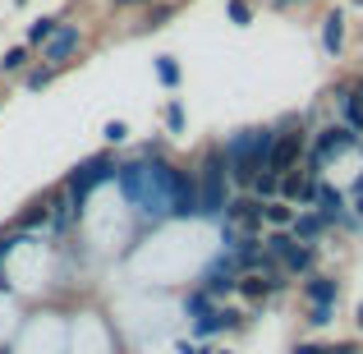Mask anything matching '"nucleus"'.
I'll use <instances>...</instances> for the list:
<instances>
[{
  "instance_id": "1",
  "label": "nucleus",
  "mask_w": 363,
  "mask_h": 354,
  "mask_svg": "<svg viewBox=\"0 0 363 354\" xmlns=\"http://www.w3.org/2000/svg\"><path fill=\"white\" fill-rule=\"evenodd\" d=\"M272 143H276V129H267V124H257V129H235L230 138L221 143V148H225V166H230V189H235V194L253 189V179L267 170Z\"/></svg>"
},
{
  "instance_id": "2",
  "label": "nucleus",
  "mask_w": 363,
  "mask_h": 354,
  "mask_svg": "<svg viewBox=\"0 0 363 354\" xmlns=\"http://www.w3.org/2000/svg\"><path fill=\"white\" fill-rule=\"evenodd\" d=\"M116 170H120L116 148H101V152H92V157H83L79 166L60 179V189H65V198H69V207H74V216H79V221H83V212H88L92 194H97L101 184H111V179H116Z\"/></svg>"
},
{
  "instance_id": "3",
  "label": "nucleus",
  "mask_w": 363,
  "mask_h": 354,
  "mask_svg": "<svg viewBox=\"0 0 363 354\" xmlns=\"http://www.w3.org/2000/svg\"><path fill=\"white\" fill-rule=\"evenodd\" d=\"M303 152H308V129L303 124H281L276 129V143H272V157H267V170L272 175H290V170L303 166Z\"/></svg>"
},
{
  "instance_id": "4",
  "label": "nucleus",
  "mask_w": 363,
  "mask_h": 354,
  "mask_svg": "<svg viewBox=\"0 0 363 354\" xmlns=\"http://www.w3.org/2000/svg\"><path fill=\"white\" fill-rule=\"evenodd\" d=\"M88 46H92L88 28H83V23H69V18H65L60 33H55L51 42L42 46V60H46V65H55V70H69V65L79 60V55L88 51Z\"/></svg>"
},
{
  "instance_id": "5",
  "label": "nucleus",
  "mask_w": 363,
  "mask_h": 354,
  "mask_svg": "<svg viewBox=\"0 0 363 354\" xmlns=\"http://www.w3.org/2000/svg\"><path fill=\"white\" fill-rule=\"evenodd\" d=\"M198 285H203V290L212 294L216 304H221L225 294H235V285H240V267H235V258H230V253H221L216 262H207V267H203V276H198Z\"/></svg>"
},
{
  "instance_id": "6",
  "label": "nucleus",
  "mask_w": 363,
  "mask_h": 354,
  "mask_svg": "<svg viewBox=\"0 0 363 354\" xmlns=\"http://www.w3.org/2000/svg\"><path fill=\"white\" fill-rule=\"evenodd\" d=\"M221 221H235L244 235H262V231H267V226H262V198H253L248 189H244V194H235Z\"/></svg>"
},
{
  "instance_id": "7",
  "label": "nucleus",
  "mask_w": 363,
  "mask_h": 354,
  "mask_svg": "<svg viewBox=\"0 0 363 354\" xmlns=\"http://www.w3.org/2000/svg\"><path fill=\"white\" fill-rule=\"evenodd\" d=\"M240 322H244V313H240V309H225V304H216L212 313H203V318L194 322V336H198V341L221 336V331H235Z\"/></svg>"
},
{
  "instance_id": "8",
  "label": "nucleus",
  "mask_w": 363,
  "mask_h": 354,
  "mask_svg": "<svg viewBox=\"0 0 363 354\" xmlns=\"http://www.w3.org/2000/svg\"><path fill=\"white\" fill-rule=\"evenodd\" d=\"M318 184L322 179L303 175V170H290V175H281V198L290 207H313V198H318Z\"/></svg>"
},
{
  "instance_id": "9",
  "label": "nucleus",
  "mask_w": 363,
  "mask_h": 354,
  "mask_svg": "<svg viewBox=\"0 0 363 354\" xmlns=\"http://www.w3.org/2000/svg\"><path fill=\"white\" fill-rule=\"evenodd\" d=\"M9 226H14L18 235H42V231H51V198H46V194L33 198V203H28Z\"/></svg>"
},
{
  "instance_id": "10",
  "label": "nucleus",
  "mask_w": 363,
  "mask_h": 354,
  "mask_svg": "<svg viewBox=\"0 0 363 354\" xmlns=\"http://www.w3.org/2000/svg\"><path fill=\"white\" fill-rule=\"evenodd\" d=\"M290 235L299 239V244H318L322 235H327V221H322L313 207H303V212H294V226H290Z\"/></svg>"
},
{
  "instance_id": "11",
  "label": "nucleus",
  "mask_w": 363,
  "mask_h": 354,
  "mask_svg": "<svg viewBox=\"0 0 363 354\" xmlns=\"http://www.w3.org/2000/svg\"><path fill=\"white\" fill-rule=\"evenodd\" d=\"M28 65H33V46H28V42L5 46V55H0V79H23Z\"/></svg>"
},
{
  "instance_id": "12",
  "label": "nucleus",
  "mask_w": 363,
  "mask_h": 354,
  "mask_svg": "<svg viewBox=\"0 0 363 354\" xmlns=\"http://www.w3.org/2000/svg\"><path fill=\"white\" fill-rule=\"evenodd\" d=\"M175 14H179V0H157V5H147L138 14V33H157V28H166Z\"/></svg>"
},
{
  "instance_id": "13",
  "label": "nucleus",
  "mask_w": 363,
  "mask_h": 354,
  "mask_svg": "<svg viewBox=\"0 0 363 354\" xmlns=\"http://www.w3.org/2000/svg\"><path fill=\"white\" fill-rule=\"evenodd\" d=\"M60 23H65V14H42V18H33V23H28V33H23V42L33 46V51H42V46L51 42L55 33H60Z\"/></svg>"
},
{
  "instance_id": "14",
  "label": "nucleus",
  "mask_w": 363,
  "mask_h": 354,
  "mask_svg": "<svg viewBox=\"0 0 363 354\" xmlns=\"http://www.w3.org/2000/svg\"><path fill=\"white\" fill-rule=\"evenodd\" d=\"M340 46H345V14H340V9H331V14L322 18V51H327V55H340Z\"/></svg>"
},
{
  "instance_id": "15",
  "label": "nucleus",
  "mask_w": 363,
  "mask_h": 354,
  "mask_svg": "<svg viewBox=\"0 0 363 354\" xmlns=\"http://www.w3.org/2000/svg\"><path fill=\"white\" fill-rule=\"evenodd\" d=\"M294 212H299V207H290L285 198H272V203H262V226L267 231H290Z\"/></svg>"
},
{
  "instance_id": "16",
  "label": "nucleus",
  "mask_w": 363,
  "mask_h": 354,
  "mask_svg": "<svg viewBox=\"0 0 363 354\" xmlns=\"http://www.w3.org/2000/svg\"><path fill=\"white\" fill-rule=\"evenodd\" d=\"M60 74H65V70H55V65H46V60H33V65L23 70V79H18V83H23L28 92H42V88H51V83L60 79Z\"/></svg>"
},
{
  "instance_id": "17",
  "label": "nucleus",
  "mask_w": 363,
  "mask_h": 354,
  "mask_svg": "<svg viewBox=\"0 0 363 354\" xmlns=\"http://www.w3.org/2000/svg\"><path fill=\"white\" fill-rule=\"evenodd\" d=\"M303 294H308V304H331V309H336L340 281H331V276H308V281H303Z\"/></svg>"
},
{
  "instance_id": "18",
  "label": "nucleus",
  "mask_w": 363,
  "mask_h": 354,
  "mask_svg": "<svg viewBox=\"0 0 363 354\" xmlns=\"http://www.w3.org/2000/svg\"><path fill=\"white\" fill-rule=\"evenodd\" d=\"M179 309H184V318H189V322H198L203 313H212V309H216V299H212V294L203 290V285H194V290H184V299H179Z\"/></svg>"
},
{
  "instance_id": "19",
  "label": "nucleus",
  "mask_w": 363,
  "mask_h": 354,
  "mask_svg": "<svg viewBox=\"0 0 363 354\" xmlns=\"http://www.w3.org/2000/svg\"><path fill=\"white\" fill-rule=\"evenodd\" d=\"M313 258H318V244H294V253L281 262L285 276H308L313 272Z\"/></svg>"
},
{
  "instance_id": "20",
  "label": "nucleus",
  "mask_w": 363,
  "mask_h": 354,
  "mask_svg": "<svg viewBox=\"0 0 363 354\" xmlns=\"http://www.w3.org/2000/svg\"><path fill=\"white\" fill-rule=\"evenodd\" d=\"M152 74H157L161 88H179V79H184V70H179L175 55H157V60H152Z\"/></svg>"
},
{
  "instance_id": "21",
  "label": "nucleus",
  "mask_w": 363,
  "mask_h": 354,
  "mask_svg": "<svg viewBox=\"0 0 363 354\" xmlns=\"http://www.w3.org/2000/svg\"><path fill=\"white\" fill-rule=\"evenodd\" d=\"M336 97H340V116H345V124H350L354 133H363V101L354 97V88L336 92Z\"/></svg>"
},
{
  "instance_id": "22",
  "label": "nucleus",
  "mask_w": 363,
  "mask_h": 354,
  "mask_svg": "<svg viewBox=\"0 0 363 354\" xmlns=\"http://www.w3.org/2000/svg\"><path fill=\"white\" fill-rule=\"evenodd\" d=\"M161 120H166V133H184V129H189V111H184V101L170 97V101H166V111H161Z\"/></svg>"
},
{
  "instance_id": "23",
  "label": "nucleus",
  "mask_w": 363,
  "mask_h": 354,
  "mask_svg": "<svg viewBox=\"0 0 363 354\" xmlns=\"http://www.w3.org/2000/svg\"><path fill=\"white\" fill-rule=\"evenodd\" d=\"M253 198H262V203H272V198H281V175H272V170H262V175L253 179V189H248Z\"/></svg>"
},
{
  "instance_id": "24",
  "label": "nucleus",
  "mask_w": 363,
  "mask_h": 354,
  "mask_svg": "<svg viewBox=\"0 0 363 354\" xmlns=\"http://www.w3.org/2000/svg\"><path fill=\"white\" fill-rule=\"evenodd\" d=\"M101 143L106 148H124L129 143V120H106L101 124Z\"/></svg>"
},
{
  "instance_id": "25",
  "label": "nucleus",
  "mask_w": 363,
  "mask_h": 354,
  "mask_svg": "<svg viewBox=\"0 0 363 354\" xmlns=\"http://www.w3.org/2000/svg\"><path fill=\"white\" fill-rule=\"evenodd\" d=\"M225 18L235 28H248L253 23V0H225Z\"/></svg>"
},
{
  "instance_id": "26",
  "label": "nucleus",
  "mask_w": 363,
  "mask_h": 354,
  "mask_svg": "<svg viewBox=\"0 0 363 354\" xmlns=\"http://www.w3.org/2000/svg\"><path fill=\"white\" fill-rule=\"evenodd\" d=\"M166 152H170L166 138H147V143H138V152H133V157H166Z\"/></svg>"
},
{
  "instance_id": "27",
  "label": "nucleus",
  "mask_w": 363,
  "mask_h": 354,
  "mask_svg": "<svg viewBox=\"0 0 363 354\" xmlns=\"http://www.w3.org/2000/svg\"><path fill=\"white\" fill-rule=\"evenodd\" d=\"M308 322H313V327H327V322H331V304H313Z\"/></svg>"
},
{
  "instance_id": "28",
  "label": "nucleus",
  "mask_w": 363,
  "mask_h": 354,
  "mask_svg": "<svg viewBox=\"0 0 363 354\" xmlns=\"http://www.w3.org/2000/svg\"><path fill=\"white\" fill-rule=\"evenodd\" d=\"M111 9H147V5H157V0H106Z\"/></svg>"
},
{
  "instance_id": "29",
  "label": "nucleus",
  "mask_w": 363,
  "mask_h": 354,
  "mask_svg": "<svg viewBox=\"0 0 363 354\" xmlns=\"http://www.w3.org/2000/svg\"><path fill=\"white\" fill-rule=\"evenodd\" d=\"M294 354H327V345H308L303 341V345H294Z\"/></svg>"
},
{
  "instance_id": "30",
  "label": "nucleus",
  "mask_w": 363,
  "mask_h": 354,
  "mask_svg": "<svg viewBox=\"0 0 363 354\" xmlns=\"http://www.w3.org/2000/svg\"><path fill=\"white\" fill-rule=\"evenodd\" d=\"M294 5H308V0H272V9H294Z\"/></svg>"
},
{
  "instance_id": "31",
  "label": "nucleus",
  "mask_w": 363,
  "mask_h": 354,
  "mask_svg": "<svg viewBox=\"0 0 363 354\" xmlns=\"http://www.w3.org/2000/svg\"><path fill=\"white\" fill-rule=\"evenodd\" d=\"M179 354H212V345H179Z\"/></svg>"
},
{
  "instance_id": "32",
  "label": "nucleus",
  "mask_w": 363,
  "mask_h": 354,
  "mask_svg": "<svg viewBox=\"0 0 363 354\" xmlns=\"http://www.w3.org/2000/svg\"><path fill=\"white\" fill-rule=\"evenodd\" d=\"M327 354H359V345H327Z\"/></svg>"
},
{
  "instance_id": "33",
  "label": "nucleus",
  "mask_w": 363,
  "mask_h": 354,
  "mask_svg": "<svg viewBox=\"0 0 363 354\" xmlns=\"http://www.w3.org/2000/svg\"><path fill=\"white\" fill-rule=\"evenodd\" d=\"M354 97H359V101H363V79H359V83H354Z\"/></svg>"
},
{
  "instance_id": "34",
  "label": "nucleus",
  "mask_w": 363,
  "mask_h": 354,
  "mask_svg": "<svg viewBox=\"0 0 363 354\" xmlns=\"http://www.w3.org/2000/svg\"><path fill=\"white\" fill-rule=\"evenodd\" d=\"M354 198H363V175H359V184H354Z\"/></svg>"
},
{
  "instance_id": "35",
  "label": "nucleus",
  "mask_w": 363,
  "mask_h": 354,
  "mask_svg": "<svg viewBox=\"0 0 363 354\" xmlns=\"http://www.w3.org/2000/svg\"><path fill=\"white\" fill-rule=\"evenodd\" d=\"M212 354H230V350H212Z\"/></svg>"
},
{
  "instance_id": "36",
  "label": "nucleus",
  "mask_w": 363,
  "mask_h": 354,
  "mask_svg": "<svg viewBox=\"0 0 363 354\" xmlns=\"http://www.w3.org/2000/svg\"><path fill=\"white\" fill-rule=\"evenodd\" d=\"M359 327H363V309H359Z\"/></svg>"
},
{
  "instance_id": "37",
  "label": "nucleus",
  "mask_w": 363,
  "mask_h": 354,
  "mask_svg": "<svg viewBox=\"0 0 363 354\" xmlns=\"http://www.w3.org/2000/svg\"><path fill=\"white\" fill-rule=\"evenodd\" d=\"M14 5H28V0H14Z\"/></svg>"
},
{
  "instance_id": "38",
  "label": "nucleus",
  "mask_w": 363,
  "mask_h": 354,
  "mask_svg": "<svg viewBox=\"0 0 363 354\" xmlns=\"http://www.w3.org/2000/svg\"><path fill=\"white\" fill-rule=\"evenodd\" d=\"M0 97H5V88H0Z\"/></svg>"
}]
</instances>
